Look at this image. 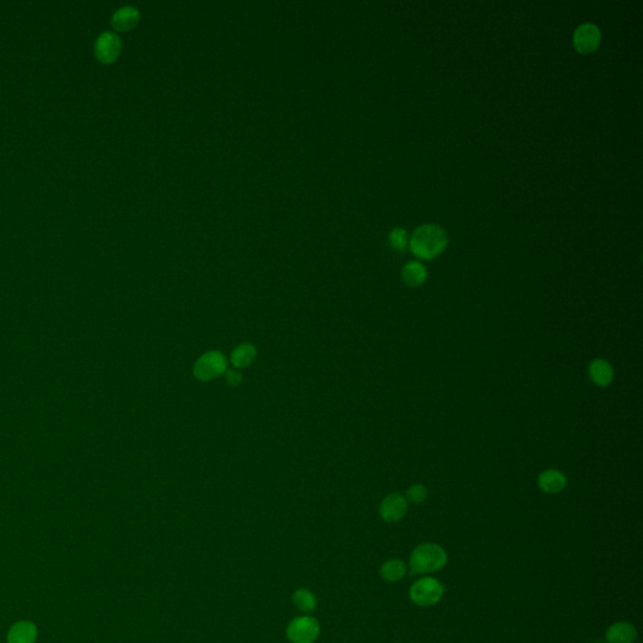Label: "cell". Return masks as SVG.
<instances>
[{
    "mask_svg": "<svg viewBox=\"0 0 643 643\" xmlns=\"http://www.w3.org/2000/svg\"><path fill=\"white\" fill-rule=\"evenodd\" d=\"M446 246L447 235L445 230L434 224H425L417 227L410 240L411 250L417 257L423 260L437 257L445 250Z\"/></svg>",
    "mask_w": 643,
    "mask_h": 643,
    "instance_id": "1",
    "label": "cell"
},
{
    "mask_svg": "<svg viewBox=\"0 0 643 643\" xmlns=\"http://www.w3.org/2000/svg\"><path fill=\"white\" fill-rule=\"evenodd\" d=\"M447 563V554L440 545L423 543L416 546L410 556L411 574H430L442 570Z\"/></svg>",
    "mask_w": 643,
    "mask_h": 643,
    "instance_id": "2",
    "label": "cell"
},
{
    "mask_svg": "<svg viewBox=\"0 0 643 643\" xmlns=\"http://www.w3.org/2000/svg\"><path fill=\"white\" fill-rule=\"evenodd\" d=\"M445 588L435 578L425 577L412 584L410 600L418 607L435 606L444 595Z\"/></svg>",
    "mask_w": 643,
    "mask_h": 643,
    "instance_id": "3",
    "label": "cell"
},
{
    "mask_svg": "<svg viewBox=\"0 0 643 643\" xmlns=\"http://www.w3.org/2000/svg\"><path fill=\"white\" fill-rule=\"evenodd\" d=\"M227 363L219 351H209L199 357L194 366V376L197 380L210 381L227 372Z\"/></svg>",
    "mask_w": 643,
    "mask_h": 643,
    "instance_id": "4",
    "label": "cell"
},
{
    "mask_svg": "<svg viewBox=\"0 0 643 643\" xmlns=\"http://www.w3.org/2000/svg\"><path fill=\"white\" fill-rule=\"evenodd\" d=\"M320 627L314 617L302 616L290 621L287 627V637L292 643H313L319 636Z\"/></svg>",
    "mask_w": 643,
    "mask_h": 643,
    "instance_id": "5",
    "label": "cell"
},
{
    "mask_svg": "<svg viewBox=\"0 0 643 643\" xmlns=\"http://www.w3.org/2000/svg\"><path fill=\"white\" fill-rule=\"evenodd\" d=\"M600 28L593 23H583L577 28L573 34V44L579 53L589 55L600 47Z\"/></svg>",
    "mask_w": 643,
    "mask_h": 643,
    "instance_id": "6",
    "label": "cell"
},
{
    "mask_svg": "<svg viewBox=\"0 0 643 643\" xmlns=\"http://www.w3.org/2000/svg\"><path fill=\"white\" fill-rule=\"evenodd\" d=\"M121 53V41L115 33L104 31L94 44V55L102 63H112L116 61Z\"/></svg>",
    "mask_w": 643,
    "mask_h": 643,
    "instance_id": "7",
    "label": "cell"
},
{
    "mask_svg": "<svg viewBox=\"0 0 643 643\" xmlns=\"http://www.w3.org/2000/svg\"><path fill=\"white\" fill-rule=\"evenodd\" d=\"M407 513V500L401 494H391L381 502L380 514L387 523H397Z\"/></svg>",
    "mask_w": 643,
    "mask_h": 643,
    "instance_id": "8",
    "label": "cell"
},
{
    "mask_svg": "<svg viewBox=\"0 0 643 643\" xmlns=\"http://www.w3.org/2000/svg\"><path fill=\"white\" fill-rule=\"evenodd\" d=\"M140 10L135 6H122L112 15V27L118 31H131L140 20Z\"/></svg>",
    "mask_w": 643,
    "mask_h": 643,
    "instance_id": "9",
    "label": "cell"
},
{
    "mask_svg": "<svg viewBox=\"0 0 643 643\" xmlns=\"http://www.w3.org/2000/svg\"><path fill=\"white\" fill-rule=\"evenodd\" d=\"M637 630L628 622H617L609 626L606 632L607 643H635Z\"/></svg>",
    "mask_w": 643,
    "mask_h": 643,
    "instance_id": "10",
    "label": "cell"
},
{
    "mask_svg": "<svg viewBox=\"0 0 643 643\" xmlns=\"http://www.w3.org/2000/svg\"><path fill=\"white\" fill-rule=\"evenodd\" d=\"M37 627L28 621H22L13 626L8 633V643H36Z\"/></svg>",
    "mask_w": 643,
    "mask_h": 643,
    "instance_id": "11",
    "label": "cell"
},
{
    "mask_svg": "<svg viewBox=\"0 0 643 643\" xmlns=\"http://www.w3.org/2000/svg\"><path fill=\"white\" fill-rule=\"evenodd\" d=\"M567 485V478L563 472L559 470H546V472L540 474L539 486L542 490L548 493V494H558L563 490Z\"/></svg>",
    "mask_w": 643,
    "mask_h": 643,
    "instance_id": "12",
    "label": "cell"
},
{
    "mask_svg": "<svg viewBox=\"0 0 643 643\" xmlns=\"http://www.w3.org/2000/svg\"><path fill=\"white\" fill-rule=\"evenodd\" d=\"M589 377L597 386H608L613 381V368L608 362L597 358L589 365Z\"/></svg>",
    "mask_w": 643,
    "mask_h": 643,
    "instance_id": "13",
    "label": "cell"
},
{
    "mask_svg": "<svg viewBox=\"0 0 643 643\" xmlns=\"http://www.w3.org/2000/svg\"><path fill=\"white\" fill-rule=\"evenodd\" d=\"M402 279L410 287H420L428 278V270L420 262H410L406 264L402 269Z\"/></svg>",
    "mask_w": 643,
    "mask_h": 643,
    "instance_id": "14",
    "label": "cell"
},
{
    "mask_svg": "<svg viewBox=\"0 0 643 643\" xmlns=\"http://www.w3.org/2000/svg\"><path fill=\"white\" fill-rule=\"evenodd\" d=\"M381 577L388 583H395L401 581L406 573L407 567L401 559H388L381 567Z\"/></svg>",
    "mask_w": 643,
    "mask_h": 643,
    "instance_id": "15",
    "label": "cell"
},
{
    "mask_svg": "<svg viewBox=\"0 0 643 643\" xmlns=\"http://www.w3.org/2000/svg\"><path fill=\"white\" fill-rule=\"evenodd\" d=\"M255 355H257L255 347L253 344H240L234 349L230 355V360H232L234 367H246L254 361Z\"/></svg>",
    "mask_w": 643,
    "mask_h": 643,
    "instance_id": "16",
    "label": "cell"
},
{
    "mask_svg": "<svg viewBox=\"0 0 643 643\" xmlns=\"http://www.w3.org/2000/svg\"><path fill=\"white\" fill-rule=\"evenodd\" d=\"M292 600L300 612L313 613L317 608V598L309 589L300 588L295 591Z\"/></svg>",
    "mask_w": 643,
    "mask_h": 643,
    "instance_id": "17",
    "label": "cell"
},
{
    "mask_svg": "<svg viewBox=\"0 0 643 643\" xmlns=\"http://www.w3.org/2000/svg\"><path fill=\"white\" fill-rule=\"evenodd\" d=\"M388 241H390V246H393V249H396L398 251H404L407 246V233L404 229H401V227H396L393 229V232L388 235Z\"/></svg>",
    "mask_w": 643,
    "mask_h": 643,
    "instance_id": "18",
    "label": "cell"
},
{
    "mask_svg": "<svg viewBox=\"0 0 643 643\" xmlns=\"http://www.w3.org/2000/svg\"><path fill=\"white\" fill-rule=\"evenodd\" d=\"M426 497H428V490L421 484L412 485L406 494V500L412 504H420V502H425Z\"/></svg>",
    "mask_w": 643,
    "mask_h": 643,
    "instance_id": "19",
    "label": "cell"
},
{
    "mask_svg": "<svg viewBox=\"0 0 643 643\" xmlns=\"http://www.w3.org/2000/svg\"><path fill=\"white\" fill-rule=\"evenodd\" d=\"M225 376H227V383L232 386H238L241 382V374L236 369H227Z\"/></svg>",
    "mask_w": 643,
    "mask_h": 643,
    "instance_id": "20",
    "label": "cell"
}]
</instances>
